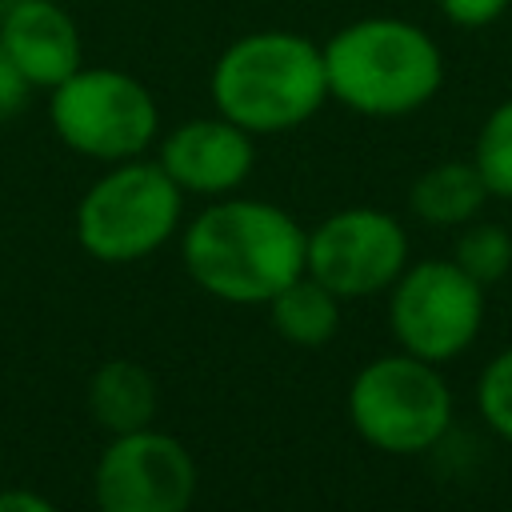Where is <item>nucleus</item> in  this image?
Returning a JSON list of instances; mask_svg holds the SVG:
<instances>
[{"instance_id": "obj_1", "label": "nucleus", "mask_w": 512, "mask_h": 512, "mask_svg": "<svg viewBox=\"0 0 512 512\" xmlns=\"http://www.w3.org/2000/svg\"><path fill=\"white\" fill-rule=\"evenodd\" d=\"M308 232L300 220L252 196H216L192 216L180 256L196 288L224 304H268L280 288L304 276Z\"/></svg>"}, {"instance_id": "obj_2", "label": "nucleus", "mask_w": 512, "mask_h": 512, "mask_svg": "<svg viewBox=\"0 0 512 512\" xmlns=\"http://www.w3.org/2000/svg\"><path fill=\"white\" fill-rule=\"evenodd\" d=\"M212 112L252 136H280L308 124L328 104L324 48L288 28L236 36L208 72Z\"/></svg>"}, {"instance_id": "obj_3", "label": "nucleus", "mask_w": 512, "mask_h": 512, "mask_svg": "<svg viewBox=\"0 0 512 512\" xmlns=\"http://www.w3.org/2000/svg\"><path fill=\"white\" fill-rule=\"evenodd\" d=\"M328 100L376 120L424 108L444 80L436 40L400 16H364L332 32L324 44Z\"/></svg>"}, {"instance_id": "obj_4", "label": "nucleus", "mask_w": 512, "mask_h": 512, "mask_svg": "<svg viewBox=\"0 0 512 512\" xmlns=\"http://www.w3.org/2000/svg\"><path fill=\"white\" fill-rule=\"evenodd\" d=\"M452 388L440 364L412 352L368 360L348 384V424L388 456H420L452 428Z\"/></svg>"}, {"instance_id": "obj_5", "label": "nucleus", "mask_w": 512, "mask_h": 512, "mask_svg": "<svg viewBox=\"0 0 512 512\" xmlns=\"http://www.w3.org/2000/svg\"><path fill=\"white\" fill-rule=\"evenodd\" d=\"M184 216V192L144 156L108 164L76 204V240L100 264H136L172 240Z\"/></svg>"}, {"instance_id": "obj_6", "label": "nucleus", "mask_w": 512, "mask_h": 512, "mask_svg": "<svg viewBox=\"0 0 512 512\" xmlns=\"http://www.w3.org/2000/svg\"><path fill=\"white\" fill-rule=\"evenodd\" d=\"M48 124L76 156L120 164L160 140V104L132 72L80 64L68 80L48 88Z\"/></svg>"}, {"instance_id": "obj_7", "label": "nucleus", "mask_w": 512, "mask_h": 512, "mask_svg": "<svg viewBox=\"0 0 512 512\" xmlns=\"http://www.w3.org/2000/svg\"><path fill=\"white\" fill-rule=\"evenodd\" d=\"M484 284L456 260H416L388 288V328L400 352L428 364L464 356L484 328Z\"/></svg>"}, {"instance_id": "obj_8", "label": "nucleus", "mask_w": 512, "mask_h": 512, "mask_svg": "<svg viewBox=\"0 0 512 512\" xmlns=\"http://www.w3.org/2000/svg\"><path fill=\"white\" fill-rule=\"evenodd\" d=\"M408 268V232L384 208H340L308 232L304 272L340 300L380 296Z\"/></svg>"}, {"instance_id": "obj_9", "label": "nucleus", "mask_w": 512, "mask_h": 512, "mask_svg": "<svg viewBox=\"0 0 512 512\" xmlns=\"http://www.w3.org/2000/svg\"><path fill=\"white\" fill-rule=\"evenodd\" d=\"M192 452L160 432H120L92 468V500L100 512H188L196 500Z\"/></svg>"}, {"instance_id": "obj_10", "label": "nucleus", "mask_w": 512, "mask_h": 512, "mask_svg": "<svg viewBox=\"0 0 512 512\" xmlns=\"http://www.w3.org/2000/svg\"><path fill=\"white\" fill-rule=\"evenodd\" d=\"M156 164L184 196H232L256 168V136L228 116H192L160 136Z\"/></svg>"}, {"instance_id": "obj_11", "label": "nucleus", "mask_w": 512, "mask_h": 512, "mask_svg": "<svg viewBox=\"0 0 512 512\" xmlns=\"http://www.w3.org/2000/svg\"><path fill=\"white\" fill-rule=\"evenodd\" d=\"M0 48L40 92L56 88L84 64L80 28L56 0H12L0 16Z\"/></svg>"}, {"instance_id": "obj_12", "label": "nucleus", "mask_w": 512, "mask_h": 512, "mask_svg": "<svg viewBox=\"0 0 512 512\" xmlns=\"http://www.w3.org/2000/svg\"><path fill=\"white\" fill-rule=\"evenodd\" d=\"M156 408H160L156 376L136 360H104L88 380V416L108 436L152 428Z\"/></svg>"}, {"instance_id": "obj_13", "label": "nucleus", "mask_w": 512, "mask_h": 512, "mask_svg": "<svg viewBox=\"0 0 512 512\" xmlns=\"http://www.w3.org/2000/svg\"><path fill=\"white\" fill-rule=\"evenodd\" d=\"M484 200H488V188L472 160L432 164L428 172L416 176V184L408 192L412 216L424 224H436V228H464L468 220L480 216Z\"/></svg>"}, {"instance_id": "obj_14", "label": "nucleus", "mask_w": 512, "mask_h": 512, "mask_svg": "<svg viewBox=\"0 0 512 512\" xmlns=\"http://www.w3.org/2000/svg\"><path fill=\"white\" fill-rule=\"evenodd\" d=\"M268 320L276 336H284L288 344L320 348L340 328V296L304 272L268 300Z\"/></svg>"}, {"instance_id": "obj_15", "label": "nucleus", "mask_w": 512, "mask_h": 512, "mask_svg": "<svg viewBox=\"0 0 512 512\" xmlns=\"http://www.w3.org/2000/svg\"><path fill=\"white\" fill-rule=\"evenodd\" d=\"M472 164H476L488 196L512 200V100H504L500 108L488 112V120L476 136Z\"/></svg>"}, {"instance_id": "obj_16", "label": "nucleus", "mask_w": 512, "mask_h": 512, "mask_svg": "<svg viewBox=\"0 0 512 512\" xmlns=\"http://www.w3.org/2000/svg\"><path fill=\"white\" fill-rule=\"evenodd\" d=\"M452 260L472 280H480L488 288V284H496V280H504L512 272V236L500 224H472L468 220V228L456 236Z\"/></svg>"}, {"instance_id": "obj_17", "label": "nucleus", "mask_w": 512, "mask_h": 512, "mask_svg": "<svg viewBox=\"0 0 512 512\" xmlns=\"http://www.w3.org/2000/svg\"><path fill=\"white\" fill-rule=\"evenodd\" d=\"M476 412L492 436L512 444V344L500 348L476 376Z\"/></svg>"}, {"instance_id": "obj_18", "label": "nucleus", "mask_w": 512, "mask_h": 512, "mask_svg": "<svg viewBox=\"0 0 512 512\" xmlns=\"http://www.w3.org/2000/svg\"><path fill=\"white\" fill-rule=\"evenodd\" d=\"M32 92H36V88L24 80V72H20V68L12 64V56L0 48V120L20 116Z\"/></svg>"}, {"instance_id": "obj_19", "label": "nucleus", "mask_w": 512, "mask_h": 512, "mask_svg": "<svg viewBox=\"0 0 512 512\" xmlns=\"http://www.w3.org/2000/svg\"><path fill=\"white\" fill-rule=\"evenodd\" d=\"M440 8L460 28H484L508 8V0H440Z\"/></svg>"}, {"instance_id": "obj_20", "label": "nucleus", "mask_w": 512, "mask_h": 512, "mask_svg": "<svg viewBox=\"0 0 512 512\" xmlns=\"http://www.w3.org/2000/svg\"><path fill=\"white\" fill-rule=\"evenodd\" d=\"M0 512H56V504L32 488H4L0 492Z\"/></svg>"}]
</instances>
